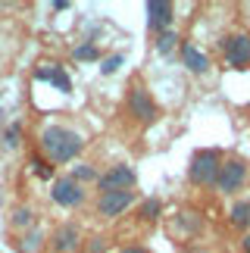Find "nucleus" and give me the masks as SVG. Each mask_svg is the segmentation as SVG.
<instances>
[{"mask_svg": "<svg viewBox=\"0 0 250 253\" xmlns=\"http://www.w3.org/2000/svg\"><path fill=\"white\" fill-rule=\"evenodd\" d=\"M119 253H147V250H141V247H122Z\"/></svg>", "mask_w": 250, "mask_h": 253, "instance_id": "nucleus-25", "label": "nucleus"}, {"mask_svg": "<svg viewBox=\"0 0 250 253\" xmlns=\"http://www.w3.org/2000/svg\"><path fill=\"white\" fill-rule=\"evenodd\" d=\"M134 181H138L134 169L125 166V163H119V166H110L103 175H97V191H100V194H110V191H131Z\"/></svg>", "mask_w": 250, "mask_h": 253, "instance_id": "nucleus-6", "label": "nucleus"}, {"mask_svg": "<svg viewBox=\"0 0 250 253\" xmlns=\"http://www.w3.org/2000/svg\"><path fill=\"white\" fill-rule=\"evenodd\" d=\"M160 216V200H144V207H141V219L144 222H153Z\"/></svg>", "mask_w": 250, "mask_h": 253, "instance_id": "nucleus-20", "label": "nucleus"}, {"mask_svg": "<svg viewBox=\"0 0 250 253\" xmlns=\"http://www.w3.org/2000/svg\"><path fill=\"white\" fill-rule=\"evenodd\" d=\"M144 13H147V28L150 32H169L172 22H175V6L169 3V0H150L147 6H144Z\"/></svg>", "mask_w": 250, "mask_h": 253, "instance_id": "nucleus-9", "label": "nucleus"}, {"mask_svg": "<svg viewBox=\"0 0 250 253\" xmlns=\"http://www.w3.org/2000/svg\"><path fill=\"white\" fill-rule=\"evenodd\" d=\"M219 50H222L225 63L232 66V69H247L250 66V35L247 32L225 35L222 44H219Z\"/></svg>", "mask_w": 250, "mask_h": 253, "instance_id": "nucleus-5", "label": "nucleus"}, {"mask_svg": "<svg viewBox=\"0 0 250 253\" xmlns=\"http://www.w3.org/2000/svg\"><path fill=\"white\" fill-rule=\"evenodd\" d=\"M38 141H41V150L47 153V163H53V166H66L84 150V138L66 125H47Z\"/></svg>", "mask_w": 250, "mask_h": 253, "instance_id": "nucleus-1", "label": "nucleus"}, {"mask_svg": "<svg viewBox=\"0 0 250 253\" xmlns=\"http://www.w3.org/2000/svg\"><path fill=\"white\" fill-rule=\"evenodd\" d=\"M241 250H244V253H250V231H247V235L241 238Z\"/></svg>", "mask_w": 250, "mask_h": 253, "instance_id": "nucleus-24", "label": "nucleus"}, {"mask_svg": "<svg viewBox=\"0 0 250 253\" xmlns=\"http://www.w3.org/2000/svg\"><path fill=\"white\" fill-rule=\"evenodd\" d=\"M50 197H53L56 207H63V210H75V207H82V203H84V188H82L79 181H72L69 175H63V178H56V181H53Z\"/></svg>", "mask_w": 250, "mask_h": 253, "instance_id": "nucleus-7", "label": "nucleus"}, {"mask_svg": "<svg viewBox=\"0 0 250 253\" xmlns=\"http://www.w3.org/2000/svg\"><path fill=\"white\" fill-rule=\"evenodd\" d=\"M181 63H185L188 72H194V75H207L209 72V56L204 50H197L194 44H181Z\"/></svg>", "mask_w": 250, "mask_h": 253, "instance_id": "nucleus-11", "label": "nucleus"}, {"mask_svg": "<svg viewBox=\"0 0 250 253\" xmlns=\"http://www.w3.org/2000/svg\"><path fill=\"white\" fill-rule=\"evenodd\" d=\"M228 222H232V228H238V231L247 235V231H250V197L232 203V210H228Z\"/></svg>", "mask_w": 250, "mask_h": 253, "instance_id": "nucleus-13", "label": "nucleus"}, {"mask_svg": "<svg viewBox=\"0 0 250 253\" xmlns=\"http://www.w3.org/2000/svg\"><path fill=\"white\" fill-rule=\"evenodd\" d=\"M82 247V228L75 222H66L50 235V250L53 253H79Z\"/></svg>", "mask_w": 250, "mask_h": 253, "instance_id": "nucleus-10", "label": "nucleus"}, {"mask_svg": "<svg viewBox=\"0 0 250 253\" xmlns=\"http://www.w3.org/2000/svg\"><path fill=\"white\" fill-rule=\"evenodd\" d=\"M72 181H97V172H94V166H75V172L69 175Z\"/></svg>", "mask_w": 250, "mask_h": 253, "instance_id": "nucleus-19", "label": "nucleus"}, {"mask_svg": "<svg viewBox=\"0 0 250 253\" xmlns=\"http://www.w3.org/2000/svg\"><path fill=\"white\" fill-rule=\"evenodd\" d=\"M134 203V191H110L97 197V216L100 219H119Z\"/></svg>", "mask_w": 250, "mask_h": 253, "instance_id": "nucleus-8", "label": "nucleus"}, {"mask_svg": "<svg viewBox=\"0 0 250 253\" xmlns=\"http://www.w3.org/2000/svg\"><path fill=\"white\" fill-rule=\"evenodd\" d=\"M9 225H13L16 231L35 228V210H32V207H16V210H13V219H9Z\"/></svg>", "mask_w": 250, "mask_h": 253, "instance_id": "nucleus-15", "label": "nucleus"}, {"mask_svg": "<svg viewBox=\"0 0 250 253\" xmlns=\"http://www.w3.org/2000/svg\"><path fill=\"white\" fill-rule=\"evenodd\" d=\"M13 244H16L19 253H41L44 250V231L35 225V228H28L25 235H19Z\"/></svg>", "mask_w": 250, "mask_h": 253, "instance_id": "nucleus-12", "label": "nucleus"}, {"mask_svg": "<svg viewBox=\"0 0 250 253\" xmlns=\"http://www.w3.org/2000/svg\"><path fill=\"white\" fill-rule=\"evenodd\" d=\"M107 250V241L103 238H91V253H103Z\"/></svg>", "mask_w": 250, "mask_h": 253, "instance_id": "nucleus-23", "label": "nucleus"}, {"mask_svg": "<svg viewBox=\"0 0 250 253\" xmlns=\"http://www.w3.org/2000/svg\"><path fill=\"white\" fill-rule=\"evenodd\" d=\"M219 166H222V153L213 150V147H204V150H194L191 157V166H188V178L194 188H213L216 184V175Z\"/></svg>", "mask_w": 250, "mask_h": 253, "instance_id": "nucleus-2", "label": "nucleus"}, {"mask_svg": "<svg viewBox=\"0 0 250 253\" xmlns=\"http://www.w3.org/2000/svg\"><path fill=\"white\" fill-rule=\"evenodd\" d=\"M125 106H128V116H134V119H138V122H144V125L157 122V116H160V106H157V100L150 97V91H147V87H144L141 82H134V84L128 87Z\"/></svg>", "mask_w": 250, "mask_h": 253, "instance_id": "nucleus-3", "label": "nucleus"}, {"mask_svg": "<svg viewBox=\"0 0 250 253\" xmlns=\"http://www.w3.org/2000/svg\"><path fill=\"white\" fill-rule=\"evenodd\" d=\"M75 60H82V63H88V60H97V56H100V50H97V44H82V47H75Z\"/></svg>", "mask_w": 250, "mask_h": 253, "instance_id": "nucleus-17", "label": "nucleus"}, {"mask_svg": "<svg viewBox=\"0 0 250 253\" xmlns=\"http://www.w3.org/2000/svg\"><path fill=\"white\" fill-rule=\"evenodd\" d=\"M247 163L241 157H228L222 160V166H219V175H216V184L213 188L219 194H235V191H241L244 188V181H247Z\"/></svg>", "mask_w": 250, "mask_h": 253, "instance_id": "nucleus-4", "label": "nucleus"}, {"mask_svg": "<svg viewBox=\"0 0 250 253\" xmlns=\"http://www.w3.org/2000/svg\"><path fill=\"white\" fill-rule=\"evenodd\" d=\"M35 79L38 82H53L56 87H60L63 94H69L72 91V82H69V75H66L60 66H47V69H35Z\"/></svg>", "mask_w": 250, "mask_h": 253, "instance_id": "nucleus-14", "label": "nucleus"}, {"mask_svg": "<svg viewBox=\"0 0 250 253\" xmlns=\"http://www.w3.org/2000/svg\"><path fill=\"white\" fill-rule=\"evenodd\" d=\"M32 172L38 175V178H50L53 175V166L47 160H41V157H32Z\"/></svg>", "mask_w": 250, "mask_h": 253, "instance_id": "nucleus-18", "label": "nucleus"}, {"mask_svg": "<svg viewBox=\"0 0 250 253\" xmlns=\"http://www.w3.org/2000/svg\"><path fill=\"white\" fill-rule=\"evenodd\" d=\"M175 44H178V35L172 32V28L157 38V50H160V53H172V47H175Z\"/></svg>", "mask_w": 250, "mask_h": 253, "instance_id": "nucleus-16", "label": "nucleus"}, {"mask_svg": "<svg viewBox=\"0 0 250 253\" xmlns=\"http://www.w3.org/2000/svg\"><path fill=\"white\" fill-rule=\"evenodd\" d=\"M122 60H125L122 53H116V56H107V60H103V66H100V72H103V75H113V72H116L119 66H122Z\"/></svg>", "mask_w": 250, "mask_h": 253, "instance_id": "nucleus-21", "label": "nucleus"}, {"mask_svg": "<svg viewBox=\"0 0 250 253\" xmlns=\"http://www.w3.org/2000/svg\"><path fill=\"white\" fill-rule=\"evenodd\" d=\"M3 138H6V147H19V141H22V128H19V125H9Z\"/></svg>", "mask_w": 250, "mask_h": 253, "instance_id": "nucleus-22", "label": "nucleus"}]
</instances>
